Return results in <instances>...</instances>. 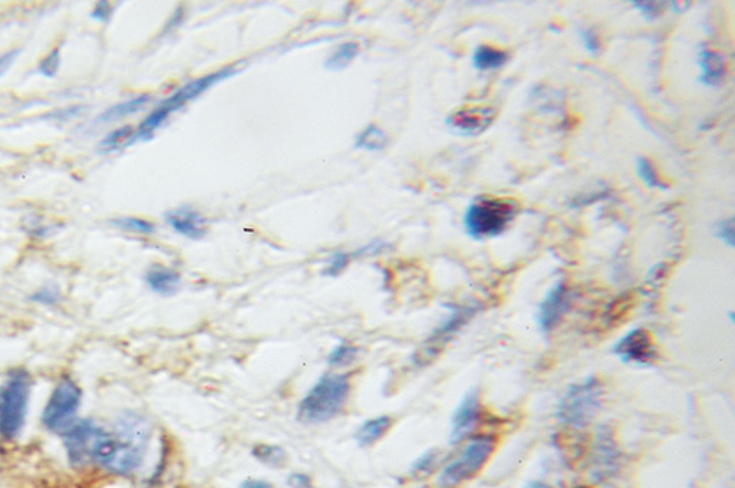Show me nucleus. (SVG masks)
<instances>
[{"instance_id":"f257e3e1","label":"nucleus","mask_w":735,"mask_h":488,"mask_svg":"<svg viewBox=\"0 0 735 488\" xmlns=\"http://www.w3.org/2000/svg\"><path fill=\"white\" fill-rule=\"evenodd\" d=\"M151 428L140 415H125L117 424L115 433L104 431L94 463L118 476H128L141 467L150 441Z\"/></svg>"},{"instance_id":"f03ea898","label":"nucleus","mask_w":735,"mask_h":488,"mask_svg":"<svg viewBox=\"0 0 735 488\" xmlns=\"http://www.w3.org/2000/svg\"><path fill=\"white\" fill-rule=\"evenodd\" d=\"M351 385L348 375H326L316 382L298 407L303 424H322L335 418L344 408Z\"/></svg>"},{"instance_id":"7ed1b4c3","label":"nucleus","mask_w":735,"mask_h":488,"mask_svg":"<svg viewBox=\"0 0 735 488\" xmlns=\"http://www.w3.org/2000/svg\"><path fill=\"white\" fill-rule=\"evenodd\" d=\"M516 200L480 196L468 206L464 226L473 239L483 240L506 232L519 214Z\"/></svg>"},{"instance_id":"20e7f679","label":"nucleus","mask_w":735,"mask_h":488,"mask_svg":"<svg viewBox=\"0 0 735 488\" xmlns=\"http://www.w3.org/2000/svg\"><path fill=\"white\" fill-rule=\"evenodd\" d=\"M234 74H237L236 69L234 67H227L222 69V71L213 72V74L206 75V77L191 81L189 84L184 85V87L177 89L173 95H170L167 100L161 102L156 110L151 111L145 117V120L138 125L131 144L137 143V141L150 140L173 112L181 110L187 102L196 100L207 89L214 87V85L219 84L224 79L233 77Z\"/></svg>"},{"instance_id":"39448f33","label":"nucleus","mask_w":735,"mask_h":488,"mask_svg":"<svg viewBox=\"0 0 735 488\" xmlns=\"http://www.w3.org/2000/svg\"><path fill=\"white\" fill-rule=\"evenodd\" d=\"M31 378L15 371L0 387V437L13 440L21 434L31 398Z\"/></svg>"},{"instance_id":"423d86ee","label":"nucleus","mask_w":735,"mask_h":488,"mask_svg":"<svg viewBox=\"0 0 735 488\" xmlns=\"http://www.w3.org/2000/svg\"><path fill=\"white\" fill-rule=\"evenodd\" d=\"M605 388L598 378H589L573 385L557 408V418L572 428H585L595 420L602 407Z\"/></svg>"},{"instance_id":"0eeeda50","label":"nucleus","mask_w":735,"mask_h":488,"mask_svg":"<svg viewBox=\"0 0 735 488\" xmlns=\"http://www.w3.org/2000/svg\"><path fill=\"white\" fill-rule=\"evenodd\" d=\"M82 392L71 379H62L42 412V422L48 430L54 433L65 434L75 424L79 407H81Z\"/></svg>"},{"instance_id":"6e6552de","label":"nucleus","mask_w":735,"mask_h":488,"mask_svg":"<svg viewBox=\"0 0 735 488\" xmlns=\"http://www.w3.org/2000/svg\"><path fill=\"white\" fill-rule=\"evenodd\" d=\"M494 448L496 443L493 437H477L471 440L463 453L444 468L440 477L441 487L453 488L476 476L486 466Z\"/></svg>"},{"instance_id":"1a4fd4ad","label":"nucleus","mask_w":735,"mask_h":488,"mask_svg":"<svg viewBox=\"0 0 735 488\" xmlns=\"http://www.w3.org/2000/svg\"><path fill=\"white\" fill-rule=\"evenodd\" d=\"M104 431V428L90 420L75 422L64 434L69 463L74 467H84L92 463Z\"/></svg>"},{"instance_id":"9d476101","label":"nucleus","mask_w":735,"mask_h":488,"mask_svg":"<svg viewBox=\"0 0 735 488\" xmlns=\"http://www.w3.org/2000/svg\"><path fill=\"white\" fill-rule=\"evenodd\" d=\"M613 354L626 364L649 366L658 358L657 346L646 329H634L613 346Z\"/></svg>"},{"instance_id":"9b49d317","label":"nucleus","mask_w":735,"mask_h":488,"mask_svg":"<svg viewBox=\"0 0 735 488\" xmlns=\"http://www.w3.org/2000/svg\"><path fill=\"white\" fill-rule=\"evenodd\" d=\"M496 114V110L491 107L461 108L447 118V125L453 133L474 137L491 127L496 120Z\"/></svg>"},{"instance_id":"f8f14e48","label":"nucleus","mask_w":735,"mask_h":488,"mask_svg":"<svg viewBox=\"0 0 735 488\" xmlns=\"http://www.w3.org/2000/svg\"><path fill=\"white\" fill-rule=\"evenodd\" d=\"M481 418V398L480 392L470 391L464 397V400L458 405L454 412L453 420H451V443H460L464 438L468 437Z\"/></svg>"},{"instance_id":"ddd939ff","label":"nucleus","mask_w":735,"mask_h":488,"mask_svg":"<svg viewBox=\"0 0 735 488\" xmlns=\"http://www.w3.org/2000/svg\"><path fill=\"white\" fill-rule=\"evenodd\" d=\"M570 298L568 288L559 283L547 293L545 300L540 303L539 326L543 332H550L559 325L565 313L569 311Z\"/></svg>"},{"instance_id":"4468645a","label":"nucleus","mask_w":735,"mask_h":488,"mask_svg":"<svg viewBox=\"0 0 735 488\" xmlns=\"http://www.w3.org/2000/svg\"><path fill=\"white\" fill-rule=\"evenodd\" d=\"M166 220L173 227L174 232L187 237V239L199 240L207 233V220L194 210L168 211Z\"/></svg>"},{"instance_id":"2eb2a0df","label":"nucleus","mask_w":735,"mask_h":488,"mask_svg":"<svg viewBox=\"0 0 735 488\" xmlns=\"http://www.w3.org/2000/svg\"><path fill=\"white\" fill-rule=\"evenodd\" d=\"M145 283L158 295H174L180 288L181 276L176 270L163 266H153L145 273Z\"/></svg>"},{"instance_id":"dca6fc26","label":"nucleus","mask_w":735,"mask_h":488,"mask_svg":"<svg viewBox=\"0 0 735 488\" xmlns=\"http://www.w3.org/2000/svg\"><path fill=\"white\" fill-rule=\"evenodd\" d=\"M701 67V84L707 87H715L721 84L725 74H727V65H725L724 56L711 49L702 48L700 52Z\"/></svg>"},{"instance_id":"f3484780","label":"nucleus","mask_w":735,"mask_h":488,"mask_svg":"<svg viewBox=\"0 0 735 488\" xmlns=\"http://www.w3.org/2000/svg\"><path fill=\"white\" fill-rule=\"evenodd\" d=\"M391 425L392 420L387 415L372 418V420L364 422L358 428L357 434H355V440H357L359 447H371V445L377 443V441L381 440L390 431Z\"/></svg>"},{"instance_id":"a211bd4d","label":"nucleus","mask_w":735,"mask_h":488,"mask_svg":"<svg viewBox=\"0 0 735 488\" xmlns=\"http://www.w3.org/2000/svg\"><path fill=\"white\" fill-rule=\"evenodd\" d=\"M507 61H509V55L506 51L490 45H480L473 54L474 68L481 72L502 68Z\"/></svg>"},{"instance_id":"6ab92c4d","label":"nucleus","mask_w":735,"mask_h":488,"mask_svg":"<svg viewBox=\"0 0 735 488\" xmlns=\"http://www.w3.org/2000/svg\"><path fill=\"white\" fill-rule=\"evenodd\" d=\"M150 102V95H140V97L131 98V100L120 102L114 107L108 108L98 117V124H110L125 117L135 114V112L143 110L145 105Z\"/></svg>"},{"instance_id":"aec40b11","label":"nucleus","mask_w":735,"mask_h":488,"mask_svg":"<svg viewBox=\"0 0 735 488\" xmlns=\"http://www.w3.org/2000/svg\"><path fill=\"white\" fill-rule=\"evenodd\" d=\"M616 463V448L615 443L608 434L599 435L598 443H596L595 450V464L596 470L599 474H606L608 476L609 471L612 470L613 464Z\"/></svg>"},{"instance_id":"412c9836","label":"nucleus","mask_w":735,"mask_h":488,"mask_svg":"<svg viewBox=\"0 0 735 488\" xmlns=\"http://www.w3.org/2000/svg\"><path fill=\"white\" fill-rule=\"evenodd\" d=\"M388 144V137L378 125L369 124L362 133H359L355 140V147L359 150L369 151V153H377L384 150Z\"/></svg>"},{"instance_id":"4be33fe9","label":"nucleus","mask_w":735,"mask_h":488,"mask_svg":"<svg viewBox=\"0 0 735 488\" xmlns=\"http://www.w3.org/2000/svg\"><path fill=\"white\" fill-rule=\"evenodd\" d=\"M359 54V45L357 42H345V44L339 45L338 48L332 52V55L326 59L325 68L328 71L339 72L355 61Z\"/></svg>"},{"instance_id":"5701e85b","label":"nucleus","mask_w":735,"mask_h":488,"mask_svg":"<svg viewBox=\"0 0 735 488\" xmlns=\"http://www.w3.org/2000/svg\"><path fill=\"white\" fill-rule=\"evenodd\" d=\"M253 457L269 467L280 468L288 461V454L278 445L259 444L253 448Z\"/></svg>"},{"instance_id":"b1692460","label":"nucleus","mask_w":735,"mask_h":488,"mask_svg":"<svg viewBox=\"0 0 735 488\" xmlns=\"http://www.w3.org/2000/svg\"><path fill=\"white\" fill-rule=\"evenodd\" d=\"M135 130L130 125L125 127L117 128V130L111 131L104 140L101 141L100 147L102 151H115L118 148L124 147V145H130L133 140Z\"/></svg>"},{"instance_id":"393cba45","label":"nucleus","mask_w":735,"mask_h":488,"mask_svg":"<svg viewBox=\"0 0 735 488\" xmlns=\"http://www.w3.org/2000/svg\"><path fill=\"white\" fill-rule=\"evenodd\" d=\"M636 171H638L639 178L644 181L646 186L651 187V189H665V184L662 183L657 168H655L654 164H652L651 161L648 160V158H638V163H636Z\"/></svg>"},{"instance_id":"a878e982","label":"nucleus","mask_w":735,"mask_h":488,"mask_svg":"<svg viewBox=\"0 0 735 488\" xmlns=\"http://www.w3.org/2000/svg\"><path fill=\"white\" fill-rule=\"evenodd\" d=\"M358 348L349 344H341L336 346L331 355L328 356V364L331 366H346L352 364L357 359Z\"/></svg>"},{"instance_id":"bb28decb","label":"nucleus","mask_w":735,"mask_h":488,"mask_svg":"<svg viewBox=\"0 0 735 488\" xmlns=\"http://www.w3.org/2000/svg\"><path fill=\"white\" fill-rule=\"evenodd\" d=\"M114 224L120 227V229L127 230V232L131 233L153 234L156 232V227H154L153 223L138 219V217H121V219L114 220Z\"/></svg>"},{"instance_id":"cd10ccee","label":"nucleus","mask_w":735,"mask_h":488,"mask_svg":"<svg viewBox=\"0 0 735 488\" xmlns=\"http://www.w3.org/2000/svg\"><path fill=\"white\" fill-rule=\"evenodd\" d=\"M349 262H351V255L345 252H336L329 257V262L325 270H323V275L329 276V278H336V276L344 272Z\"/></svg>"},{"instance_id":"c85d7f7f","label":"nucleus","mask_w":735,"mask_h":488,"mask_svg":"<svg viewBox=\"0 0 735 488\" xmlns=\"http://www.w3.org/2000/svg\"><path fill=\"white\" fill-rule=\"evenodd\" d=\"M59 67H61V52H59V49H54V51L46 56L44 61L39 64L38 71L39 74L44 75V77L54 78L55 75L58 74Z\"/></svg>"},{"instance_id":"c756f323","label":"nucleus","mask_w":735,"mask_h":488,"mask_svg":"<svg viewBox=\"0 0 735 488\" xmlns=\"http://www.w3.org/2000/svg\"><path fill=\"white\" fill-rule=\"evenodd\" d=\"M636 8L642 12L646 19H655L664 11L665 3L659 2H634Z\"/></svg>"},{"instance_id":"7c9ffc66","label":"nucleus","mask_w":735,"mask_h":488,"mask_svg":"<svg viewBox=\"0 0 735 488\" xmlns=\"http://www.w3.org/2000/svg\"><path fill=\"white\" fill-rule=\"evenodd\" d=\"M385 249H387V243L379 242V240H375V242L368 243L367 246L361 247V249H358L357 252L354 253L355 257H371V256H378L381 255L382 252H385Z\"/></svg>"},{"instance_id":"2f4dec72","label":"nucleus","mask_w":735,"mask_h":488,"mask_svg":"<svg viewBox=\"0 0 735 488\" xmlns=\"http://www.w3.org/2000/svg\"><path fill=\"white\" fill-rule=\"evenodd\" d=\"M582 41L583 45H585V48L588 49L591 54H596V52H599V49H601V41H599V36L596 35V32L593 31V29H585V31H582Z\"/></svg>"},{"instance_id":"473e14b6","label":"nucleus","mask_w":735,"mask_h":488,"mask_svg":"<svg viewBox=\"0 0 735 488\" xmlns=\"http://www.w3.org/2000/svg\"><path fill=\"white\" fill-rule=\"evenodd\" d=\"M435 460H437V454H435L434 451H430V453L424 454L423 457L418 458L417 463L414 464V473H428V471H430L431 468L434 467Z\"/></svg>"},{"instance_id":"72a5a7b5","label":"nucleus","mask_w":735,"mask_h":488,"mask_svg":"<svg viewBox=\"0 0 735 488\" xmlns=\"http://www.w3.org/2000/svg\"><path fill=\"white\" fill-rule=\"evenodd\" d=\"M32 299L36 300V302L42 303V305H54V303L58 302L59 293L58 290L45 288L39 290L38 293H35L34 298Z\"/></svg>"},{"instance_id":"f704fd0d","label":"nucleus","mask_w":735,"mask_h":488,"mask_svg":"<svg viewBox=\"0 0 735 488\" xmlns=\"http://www.w3.org/2000/svg\"><path fill=\"white\" fill-rule=\"evenodd\" d=\"M112 8L108 2H100L95 6L91 16L95 21L107 22L111 18Z\"/></svg>"},{"instance_id":"c9c22d12","label":"nucleus","mask_w":735,"mask_h":488,"mask_svg":"<svg viewBox=\"0 0 735 488\" xmlns=\"http://www.w3.org/2000/svg\"><path fill=\"white\" fill-rule=\"evenodd\" d=\"M19 51H9L5 52V54L0 55V78L3 77V75L6 74V72L9 71V68L12 67L13 62L16 61V58H18Z\"/></svg>"},{"instance_id":"e433bc0d","label":"nucleus","mask_w":735,"mask_h":488,"mask_svg":"<svg viewBox=\"0 0 735 488\" xmlns=\"http://www.w3.org/2000/svg\"><path fill=\"white\" fill-rule=\"evenodd\" d=\"M288 484L292 488H311L312 480L302 473H295L289 477Z\"/></svg>"},{"instance_id":"4c0bfd02","label":"nucleus","mask_w":735,"mask_h":488,"mask_svg":"<svg viewBox=\"0 0 735 488\" xmlns=\"http://www.w3.org/2000/svg\"><path fill=\"white\" fill-rule=\"evenodd\" d=\"M718 236L721 237V239H724L725 242L730 244V246H733L734 243V226L733 222H724L720 226V230H718Z\"/></svg>"},{"instance_id":"58836bf2","label":"nucleus","mask_w":735,"mask_h":488,"mask_svg":"<svg viewBox=\"0 0 735 488\" xmlns=\"http://www.w3.org/2000/svg\"><path fill=\"white\" fill-rule=\"evenodd\" d=\"M240 488H273L270 486L268 481L263 480H246L243 481L242 486Z\"/></svg>"}]
</instances>
